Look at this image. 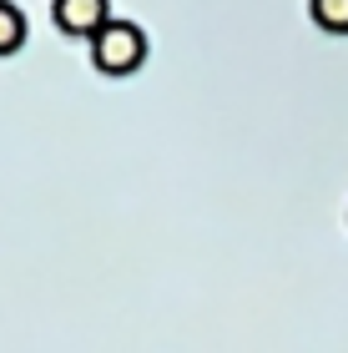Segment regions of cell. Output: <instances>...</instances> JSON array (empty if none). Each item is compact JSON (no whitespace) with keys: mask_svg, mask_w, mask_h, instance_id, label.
<instances>
[{"mask_svg":"<svg viewBox=\"0 0 348 353\" xmlns=\"http://www.w3.org/2000/svg\"><path fill=\"white\" fill-rule=\"evenodd\" d=\"M91 61H96L101 71H112V76L136 71L141 61H147V30H141L136 21H121V15H112V21L91 36Z\"/></svg>","mask_w":348,"mask_h":353,"instance_id":"6da1fadb","label":"cell"},{"mask_svg":"<svg viewBox=\"0 0 348 353\" xmlns=\"http://www.w3.org/2000/svg\"><path fill=\"white\" fill-rule=\"evenodd\" d=\"M51 15H56L61 30L91 41L106 21H112V0H51Z\"/></svg>","mask_w":348,"mask_h":353,"instance_id":"7a4b0ae2","label":"cell"},{"mask_svg":"<svg viewBox=\"0 0 348 353\" xmlns=\"http://www.w3.org/2000/svg\"><path fill=\"white\" fill-rule=\"evenodd\" d=\"M21 41H25V15H21V6H15V0H0V56L15 51Z\"/></svg>","mask_w":348,"mask_h":353,"instance_id":"3957f363","label":"cell"},{"mask_svg":"<svg viewBox=\"0 0 348 353\" xmlns=\"http://www.w3.org/2000/svg\"><path fill=\"white\" fill-rule=\"evenodd\" d=\"M308 15L334 36H348V0H308Z\"/></svg>","mask_w":348,"mask_h":353,"instance_id":"277c9868","label":"cell"}]
</instances>
